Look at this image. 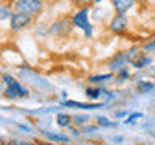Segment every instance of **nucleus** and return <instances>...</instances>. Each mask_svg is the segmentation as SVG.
I'll return each instance as SVG.
<instances>
[{
	"label": "nucleus",
	"instance_id": "obj_1",
	"mask_svg": "<svg viewBox=\"0 0 155 145\" xmlns=\"http://www.w3.org/2000/svg\"><path fill=\"white\" fill-rule=\"evenodd\" d=\"M73 24L78 27V29H82L86 34V37H91L92 36V24L89 23V8L84 7L81 8L79 11H76L73 14Z\"/></svg>",
	"mask_w": 155,
	"mask_h": 145
},
{
	"label": "nucleus",
	"instance_id": "obj_2",
	"mask_svg": "<svg viewBox=\"0 0 155 145\" xmlns=\"http://www.w3.org/2000/svg\"><path fill=\"white\" fill-rule=\"evenodd\" d=\"M42 0H16L15 2V10L16 13H24V14H32L39 13L42 10Z\"/></svg>",
	"mask_w": 155,
	"mask_h": 145
},
{
	"label": "nucleus",
	"instance_id": "obj_3",
	"mask_svg": "<svg viewBox=\"0 0 155 145\" xmlns=\"http://www.w3.org/2000/svg\"><path fill=\"white\" fill-rule=\"evenodd\" d=\"M3 81L7 84V90H5V95L7 97H26L28 95V89H24L12 76H3Z\"/></svg>",
	"mask_w": 155,
	"mask_h": 145
},
{
	"label": "nucleus",
	"instance_id": "obj_4",
	"mask_svg": "<svg viewBox=\"0 0 155 145\" xmlns=\"http://www.w3.org/2000/svg\"><path fill=\"white\" fill-rule=\"evenodd\" d=\"M31 23H32V16L24 13H13L12 18H10V26H12L13 31H21V29L28 27Z\"/></svg>",
	"mask_w": 155,
	"mask_h": 145
},
{
	"label": "nucleus",
	"instance_id": "obj_5",
	"mask_svg": "<svg viewBox=\"0 0 155 145\" xmlns=\"http://www.w3.org/2000/svg\"><path fill=\"white\" fill-rule=\"evenodd\" d=\"M128 27V18L124 16V14H115L113 19L110 21V29L111 31H115V32H121V31H124V29Z\"/></svg>",
	"mask_w": 155,
	"mask_h": 145
},
{
	"label": "nucleus",
	"instance_id": "obj_6",
	"mask_svg": "<svg viewBox=\"0 0 155 145\" xmlns=\"http://www.w3.org/2000/svg\"><path fill=\"white\" fill-rule=\"evenodd\" d=\"M63 106H68V108H78V110H99L104 105L102 103H82V102L66 100V102H63Z\"/></svg>",
	"mask_w": 155,
	"mask_h": 145
},
{
	"label": "nucleus",
	"instance_id": "obj_7",
	"mask_svg": "<svg viewBox=\"0 0 155 145\" xmlns=\"http://www.w3.org/2000/svg\"><path fill=\"white\" fill-rule=\"evenodd\" d=\"M131 55L129 53H118V55L113 56V60L110 61V69H121V66H124L126 63L129 61Z\"/></svg>",
	"mask_w": 155,
	"mask_h": 145
},
{
	"label": "nucleus",
	"instance_id": "obj_8",
	"mask_svg": "<svg viewBox=\"0 0 155 145\" xmlns=\"http://www.w3.org/2000/svg\"><path fill=\"white\" fill-rule=\"evenodd\" d=\"M111 3H113V7H115L116 11L121 13V14H124L129 8H133L134 0H111Z\"/></svg>",
	"mask_w": 155,
	"mask_h": 145
},
{
	"label": "nucleus",
	"instance_id": "obj_9",
	"mask_svg": "<svg viewBox=\"0 0 155 145\" xmlns=\"http://www.w3.org/2000/svg\"><path fill=\"white\" fill-rule=\"evenodd\" d=\"M44 135H45V137H47L48 140H53V142H61V143L70 142V137H66V135H63V134L48 132V130H45V132H44Z\"/></svg>",
	"mask_w": 155,
	"mask_h": 145
},
{
	"label": "nucleus",
	"instance_id": "obj_10",
	"mask_svg": "<svg viewBox=\"0 0 155 145\" xmlns=\"http://www.w3.org/2000/svg\"><path fill=\"white\" fill-rule=\"evenodd\" d=\"M113 77V74L111 72H107V74H97V76H91L89 77V81L92 82V84H97V82H105V81H108Z\"/></svg>",
	"mask_w": 155,
	"mask_h": 145
},
{
	"label": "nucleus",
	"instance_id": "obj_11",
	"mask_svg": "<svg viewBox=\"0 0 155 145\" xmlns=\"http://www.w3.org/2000/svg\"><path fill=\"white\" fill-rule=\"evenodd\" d=\"M71 123V119H70V116L65 114V113H58L57 114V124L58 126H61V127H66V126H70Z\"/></svg>",
	"mask_w": 155,
	"mask_h": 145
},
{
	"label": "nucleus",
	"instance_id": "obj_12",
	"mask_svg": "<svg viewBox=\"0 0 155 145\" xmlns=\"http://www.w3.org/2000/svg\"><path fill=\"white\" fill-rule=\"evenodd\" d=\"M150 58L149 56H142L140 55L139 56V60H136V61H133V66L134 68H144V66H147V65H150Z\"/></svg>",
	"mask_w": 155,
	"mask_h": 145
},
{
	"label": "nucleus",
	"instance_id": "obj_13",
	"mask_svg": "<svg viewBox=\"0 0 155 145\" xmlns=\"http://www.w3.org/2000/svg\"><path fill=\"white\" fill-rule=\"evenodd\" d=\"M137 87H139V90L142 92V94H149V92L155 87V84H153V82H144L142 81V82H139Z\"/></svg>",
	"mask_w": 155,
	"mask_h": 145
},
{
	"label": "nucleus",
	"instance_id": "obj_14",
	"mask_svg": "<svg viewBox=\"0 0 155 145\" xmlns=\"http://www.w3.org/2000/svg\"><path fill=\"white\" fill-rule=\"evenodd\" d=\"M12 18V13H10V10L5 7L3 3H0V21H5V19Z\"/></svg>",
	"mask_w": 155,
	"mask_h": 145
},
{
	"label": "nucleus",
	"instance_id": "obj_15",
	"mask_svg": "<svg viewBox=\"0 0 155 145\" xmlns=\"http://www.w3.org/2000/svg\"><path fill=\"white\" fill-rule=\"evenodd\" d=\"M102 92H104V90H100V89H87L86 94H87V97H89V98L95 100V98H99V97H100Z\"/></svg>",
	"mask_w": 155,
	"mask_h": 145
},
{
	"label": "nucleus",
	"instance_id": "obj_16",
	"mask_svg": "<svg viewBox=\"0 0 155 145\" xmlns=\"http://www.w3.org/2000/svg\"><path fill=\"white\" fill-rule=\"evenodd\" d=\"M97 123H99L100 126H105V127H115L116 123H111V121H108L105 118V116H100V118H97Z\"/></svg>",
	"mask_w": 155,
	"mask_h": 145
},
{
	"label": "nucleus",
	"instance_id": "obj_17",
	"mask_svg": "<svg viewBox=\"0 0 155 145\" xmlns=\"http://www.w3.org/2000/svg\"><path fill=\"white\" fill-rule=\"evenodd\" d=\"M87 119H89V118H87V116H74V118H73V123H74V124H86L87 123Z\"/></svg>",
	"mask_w": 155,
	"mask_h": 145
},
{
	"label": "nucleus",
	"instance_id": "obj_18",
	"mask_svg": "<svg viewBox=\"0 0 155 145\" xmlns=\"http://www.w3.org/2000/svg\"><path fill=\"white\" fill-rule=\"evenodd\" d=\"M137 118H142V113H133V114H129V116H128V119H126L124 123H126V124L134 123V121L137 119Z\"/></svg>",
	"mask_w": 155,
	"mask_h": 145
},
{
	"label": "nucleus",
	"instance_id": "obj_19",
	"mask_svg": "<svg viewBox=\"0 0 155 145\" xmlns=\"http://www.w3.org/2000/svg\"><path fill=\"white\" fill-rule=\"evenodd\" d=\"M128 76H129V71L126 69V68H121V69H120V74H118L120 81H124V79H126V77H128Z\"/></svg>",
	"mask_w": 155,
	"mask_h": 145
},
{
	"label": "nucleus",
	"instance_id": "obj_20",
	"mask_svg": "<svg viewBox=\"0 0 155 145\" xmlns=\"http://www.w3.org/2000/svg\"><path fill=\"white\" fill-rule=\"evenodd\" d=\"M153 48H155V42L147 44V45H144V50H153Z\"/></svg>",
	"mask_w": 155,
	"mask_h": 145
},
{
	"label": "nucleus",
	"instance_id": "obj_21",
	"mask_svg": "<svg viewBox=\"0 0 155 145\" xmlns=\"http://www.w3.org/2000/svg\"><path fill=\"white\" fill-rule=\"evenodd\" d=\"M71 2H73V3H82V5H87V3L91 2V0H71Z\"/></svg>",
	"mask_w": 155,
	"mask_h": 145
},
{
	"label": "nucleus",
	"instance_id": "obj_22",
	"mask_svg": "<svg viewBox=\"0 0 155 145\" xmlns=\"http://www.w3.org/2000/svg\"><path fill=\"white\" fill-rule=\"evenodd\" d=\"M126 114H128L126 111H118V113H115L116 118H123V116H126Z\"/></svg>",
	"mask_w": 155,
	"mask_h": 145
},
{
	"label": "nucleus",
	"instance_id": "obj_23",
	"mask_svg": "<svg viewBox=\"0 0 155 145\" xmlns=\"http://www.w3.org/2000/svg\"><path fill=\"white\" fill-rule=\"evenodd\" d=\"M10 145H32V143H28V142H10Z\"/></svg>",
	"mask_w": 155,
	"mask_h": 145
},
{
	"label": "nucleus",
	"instance_id": "obj_24",
	"mask_svg": "<svg viewBox=\"0 0 155 145\" xmlns=\"http://www.w3.org/2000/svg\"><path fill=\"white\" fill-rule=\"evenodd\" d=\"M73 135H79V130H78V129H73Z\"/></svg>",
	"mask_w": 155,
	"mask_h": 145
},
{
	"label": "nucleus",
	"instance_id": "obj_25",
	"mask_svg": "<svg viewBox=\"0 0 155 145\" xmlns=\"http://www.w3.org/2000/svg\"><path fill=\"white\" fill-rule=\"evenodd\" d=\"M95 2H97V3H99V2H102V0H95Z\"/></svg>",
	"mask_w": 155,
	"mask_h": 145
},
{
	"label": "nucleus",
	"instance_id": "obj_26",
	"mask_svg": "<svg viewBox=\"0 0 155 145\" xmlns=\"http://www.w3.org/2000/svg\"><path fill=\"white\" fill-rule=\"evenodd\" d=\"M0 142H2V139H0Z\"/></svg>",
	"mask_w": 155,
	"mask_h": 145
}]
</instances>
